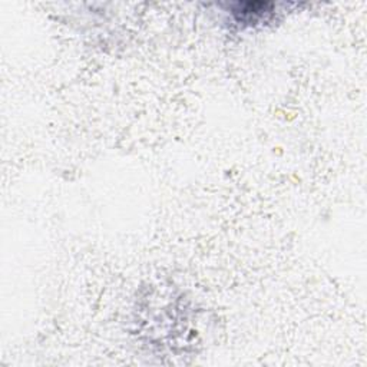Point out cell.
I'll use <instances>...</instances> for the list:
<instances>
[{"mask_svg": "<svg viewBox=\"0 0 367 367\" xmlns=\"http://www.w3.org/2000/svg\"><path fill=\"white\" fill-rule=\"evenodd\" d=\"M272 4H237L235 9L232 11L235 19L242 24H256L263 19L266 15L272 14Z\"/></svg>", "mask_w": 367, "mask_h": 367, "instance_id": "obj_1", "label": "cell"}]
</instances>
